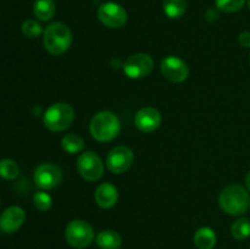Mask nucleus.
Returning a JSON list of instances; mask_svg holds the SVG:
<instances>
[{
	"mask_svg": "<svg viewBox=\"0 0 250 249\" xmlns=\"http://www.w3.org/2000/svg\"><path fill=\"white\" fill-rule=\"evenodd\" d=\"M219 204L225 212H227L229 215H233V216H238L248 210L250 205L249 193L242 186H227L220 193Z\"/></svg>",
	"mask_w": 250,
	"mask_h": 249,
	"instance_id": "f257e3e1",
	"label": "nucleus"
},
{
	"mask_svg": "<svg viewBox=\"0 0 250 249\" xmlns=\"http://www.w3.org/2000/svg\"><path fill=\"white\" fill-rule=\"evenodd\" d=\"M43 42L46 51L51 55H61L72 43L71 29L61 22H53L43 32Z\"/></svg>",
	"mask_w": 250,
	"mask_h": 249,
	"instance_id": "f03ea898",
	"label": "nucleus"
},
{
	"mask_svg": "<svg viewBox=\"0 0 250 249\" xmlns=\"http://www.w3.org/2000/svg\"><path fill=\"white\" fill-rule=\"evenodd\" d=\"M90 134L99 142H110L116 138L121 129L120 119L111 111H100L93 116L89 124Z\"/></svg>",
	"mask_w": 250,
	"mask_h": 249,
	"instance_id": "7ed1b4c3",
	"label": "nucleus"
},
{
	"mask_svg": "<svg viewBox=\"0 0 250 249\" xmlns=\"http://www.w3.org/2000/svg\"><path fill=\"white\" fill-rule=\"evenodd\" d=\"M75 110L67 103H55L50 105L43 117L44 124L53 132H62L72 124Z\"/></svg>",
	"mask_w": 250,
	"mask_h": 249,
	"instance_id": "20e7f679",
	"label": "nucleus"
},
{
	"mask_svg": "<svg viewBox=\"0 0 250 249\" xmlns=\"http://www.w3.org/2000/svg\"><path fill=\"white\" fill-rule=\"evenodd\" d=\"M65 237L67 243L73 248L83 249L92 244L94 231L84 220H73L66 226Z\"/></svg>",
	"mask_w": 250,
	"mask_h": 249,
	"instance_id": "39448f33",
	"label": "nucleus"
},
{
	"mask_svg": "<svg viewBox=\"0 0 250 249\" xmlns=\"http://www.w3.org/2000/svg\"><path fill=\"white\" fill-rule=\"evenodd\" d=\"M77 170L84 180L94 182L100 180L104 173V164L94 151H84L77 160Z\"/></svg>",
	"mask_w": 250,
	"mask_h": 249,
	"instance_id": "423d86ee",
	"label": "nucleus"
},
{
	"mask_svg": "<svg viewBox=\"0 0 250 249\" xmlns=\"http://www.w3.org/2000/svg\"><path fill=\"white\" fill-rule=\"evenodd\" d=\"M154 61L150 55L144 53L134 54L129 56L124 65V71L127 77L132 80L146 77L153 71Z\"/></svg>",
	"mask_w": 250,
	"mask_h": 249,
	"instance_id": "0eeeda50",
	"label": "nucleus"
},
{
	"mask_svg": "<svg viewBox=\"0 0 250 249\" xmlns=\"http://www.w3.org/2000/svg\"><path fill=\"white\" fill-rule=\"evenodd\" d=\"M62 181V170L55 164H42L34 171V182L42 189H54Z\"/></svg>",
	"mask_w": 250,
	"mask_h": 249,
	"instance_id": "6e6552de",
	"label": "nucleus"
},
{
	"mask_svg": "<svg viewBox=\"0 0 250 249\" xmlns=\"http://www.w3.org/2000/svg\"><path fill=\"white\" fill-rule=\"evenodd\" d=\"M98 19L104 26L110 28H120L127 22V12L116 2H105L98 9Z\"/></svg>",
	"mask_w": 250,
	"mask_h": 249,
	"instance_id": "1a4fd4ad",
	"label": "nucleus"
},
{
	"mask_svg": "<svg viewBox=\"0 0 250 249\" xmlns=\"http://www.w3.org/2000/svg\"><path fill=\"white\" fill-rule=\"evenodd\" d=\"M133 151L126 145L115 146L106 156V166L111 172L122 173L128 170L133 164Z\"/></svg>",
	"mask_w": 250,
	"mask_h": 249,
	"instance_id": "9d476101",
	"label": "nucleus"
},
{
	"mask_svg": "<svg viewBox=\"0 0 250 249\" xmlns=\"http://www.w3.org/2000/svg\"><path fill=\"white\" fill-rule=\"evenodd\" d=\"M161 72L164 77L173 83H181L187 80L189 75L188 65L177 56H167L161 61Z\"/></svg>",
	"mask_w": 250,
	"mask_h": 249,
	"instance_id": "9b49d317",
	"label": "nucleus"
},
{
	"mask_svg": "<svg viewBox=\"0 0 250 249\" xmlns=\"http://www.w3.org/2000/svg\"><path fill=\"white\" fill-rule=\"evenodd\" d=\"M134 124L137 128L146 133H150L158 129L161 124V114L155 107H142L134 117Z\"/></svg>",
	"mask_w": 250,
	"mask_h": 249,
	"instance_id": "f8f14e48",
	"label": "nucleus"
},
{
	"mask_svg": "<svg viewBox=\"0 0 250 249\" xmlns=\"http://www.w3.org/2000/svg\"><path fill=\"white\" fill-rule=\"evenodd\" d=\"M26 215L20 207H10L0 215V229L5 233H12L23 225Z\"/></svg>",
	"mask_w": 250,
	"mask_h": 249,
	"instance_id": "ddd939ff",
	"label": "nucleus"
},
{
	"mask_svg": "<svg viewBox=\"0 0 250 249\" xmlns=\"http://www.w3.org/2000/svg\"><path fill=\"white\" fill-rule=\"evenodd\" d=\"M95 202L103 209H109L112 208L117 203L119 199V190L112 183L105 182L102 183L99 187L95 189Z\"/></svg>",
	"mask_w": 250,
	"mask_h": 249,
	"instance_id": "4468645a",
	"label": "nucleus"
},
{
	"mask_svg": "<svg viewBox=\"0 0 250 249\" xmlns=\"http://www.w3.org/2000/svg\"><path fill=\"white\" fill-rule=\"evenodd\" d=\"M97 244L100 249H120L122 238L116 231L105 229L97 236Z\"/></svg>",
	"mask_w": 250,
	"mask_h": 249,
	"instance_id": "2eb2a0df",
	"label": "nucleus"
},
{
	"mask_svg": "<svg viewBox=\"0 0 250 249\" xmlns=\"http://www.w3.org/2000/svg\"><path fill=\"white\" fill-rule=\"evenodd\" d=\"M194 244L198 249H212L216 244V234L210 227H200L194 234Z\"/></svg>",
	"mask_w": 250,
	"mask_h": 249,
	"instance_id": "dca6fc26",
	"label": "nucleus"
},
{
	"mask_svg": "<svg viewBox=\"0 0 250 249\" xmlns=\"http://www.w3.org/2000/svg\"><path fill=\"white\" fill-rule=\"evenodd\" d=\"M33 11L41 21H49L55 14V2L53 0H36Z\"/></svg>",
	"mask_w": 250,
	"mask_h": 249,
	"instance_id": "f3484780",
	"label": "nucleus"
},
{
	"mask_svg": "<svg viewBox=\"0 0 250 249\" xmlns=\"http://www.w3.org/2000/svg\"><path fill=\"white\" fill-rule=\"evenodd\" d=\"M61 146H62V149L66 153H80V151H82L83 149H84V139L75 133L66 134V136L61 139Z\"/></svg>",
	"mask_w": 250,
	"mask_h": 249,
	"instance_id": "a211bd4d",
	"label": "nucleus"
},
{
	"mask_svg": "<svg viewBox=\"0 0 250 249\" xmlns=\"http://www.w3.org/2000/svg\"><path fill=\"white\" fill-rule=\"evenodd\" d=\"M187 7L186 0H164V12L170 19H178L182 16Z\"/></svg>",
	"mask_w": 250,
	"mask_h": 249,
	"instance_id": "6ab92c4d",
	"label": "nucleus"
},
{
	"mask_svg": "<svg viewBox=\"0 0 250 249\" xmlns=\"http://www.w3.org/2000/svg\"><path fill=\"white\" fill-rule=\"evenodd\" d=\"M231 233L238 241L248 238L250 236V220L247 217H241L234 221L231 226Z\"/></svg>",
	"mask_w": 250,
	"mask_h": 249,
	"instance_id": "aec40b11",
	"label": "nucleus"
},
{
	"mask_svg": "<svg viewBox=\"0 0 250 249\" xmlns=\"http://www.w3.org/2000/svg\"><path fill=\"white\" fill-rule=\"evenodd\" d=\"M19 165L11 159H2L0 160V177L5 180H14L19 176Z\"/></svg>",
	"mask_w": 250,
	"mask_h": 249,
	"instance_id": "412c9836",
	"label": "nucleus"
},
{
	"mask_svg": "<svg viewBox=\"0 0 250 249\" xmlns=\"http://www.w3.org/2000/svg\"><path fill=\"white\" fill-rule=\"evenodd\" d=\"M246 4V0H216L217 9L225 12H237Z\"/></svg>",
	"mask_w": 250,
	"mask_h": 249,
	"instance_id": "4be33fe9",
	"label": "nucleus"
},
{
	"mask_svg": "<svg viewBox=\"0 0 250 249\" xmlns=\"http://www.w3.org/2000/svg\"><path fill=\"white\" fill-rule=\"evenodd\" d=\"M22 33L28 38H37L43 33L42 26L34 20H27L22 24Z\"/></svg>",
	"mask_w": 250,
	"mask_h": 249,
	"instance_id": "5701e85b",
	"label": "nucleus"
},
{
	"mask_svg": "<svg viewBox=\"0 0 250 249\" xmlns=\"http://www.w3.org/2000/svg\"><path fill=\"white\" fill-rule=\"evenodd\" d=\"M33 202L37 209L41 210V211H46V210L50 209L51 205H53V199H51L50 195L45 192H37L36 194H34Z\"/></svg>",
	"mask_w": 250,
	"mask_h": 249,
	"instance_id": "b1692460",
	"label": "nucleus"
},
{
	"mask_svg": "<svg viewBox=\"0 0 250 249\" xmlns=\"http://www.w3.org/2000/svg\"><path fill=\"white\" fill-rule=\"evenodd\" d=\"M239 43L244 46V48H250V32L244 31L239 34Z\"/></svg>",
	"mask_w": 250,
	"mask_h": 249,
	"instance_id": "393cba45",
	"label": "nucleus"
},
{
	"mask_svg": "<svg viewBox=\"0 0 250 249\" xmlns=\"http://www.w3.org/2000/svg\"><path fill=\"white\" fill-rule=\"evenodd\" d=\"M205 17H207V20L209 22H214V21H216L217 19H219L220 14H219V11H217V10L209 9L207 11V15H205Z\"/></svg>",
	"mask_w": 250,
	"mask_h": 249,
	"instance_id": "a878e982",
	"label": "nucleus"
},
{
	"mask_svg": "<svg viewBox=\"0 0 250 249\" xmlns=\"http://www.w3.org/2000/svg\"><path fill=\"white\" fill-rule=\"evenodd\" d=\"M246 183H247V187H248V189L250 190V171H249L248 175H247V177H246Z\"/></svg>",
	"mask_w": 250,
	"mask_h": 249,
	"instance_id": "bb28decb",
	"label": "nucleus"
},
{
	"mask_svg": "<svg viewBox=\"0 0 250 249\" xmlns=\"http://www.w3.org/2000/svg\"><path fill=\"white\" fill-rule=\"evenodd\" d=\"M247 2H248V6H249V9H250V0H247Z\"/></svg>",
	"mask_w": 250,
	"mask_h": 249,
	"instance_id": "cd10ccee",
	"label": "nucleus"
},
{
	"mask_svg": "<svg viewBox=\"0 0 250 249\" xmlns=\"http://www.w3.org/2000/svg\"><path fill=\"white\" fill-rule=\"evenodd\" d=\"M249 61H250V58H249Z\"/></svg>",
	"mask_w": 250,
	"mask_h": 249,
	"instance_id": "c85d7f7f",
	"label": "nucleus"
}]
</instances>
